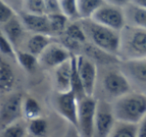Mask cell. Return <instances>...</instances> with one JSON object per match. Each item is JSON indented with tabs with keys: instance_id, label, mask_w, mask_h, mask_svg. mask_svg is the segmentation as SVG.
<instances>
[{
	"instance_id": "11",
	"label": "cell",
	"mask_w": 146,
	"mask_h": 137,
	"mask_svg": "<svg viewBox=\"0 0 146 137\" xmlns=\"http://www.w3.org/2000/svg\"><path fill=\"white\" fill-rule=\"evenodd\" d=\"M55 106L59 114L77 130L78 99L74 92L72 90L66 92H58Z\"/></svg>"
},
{
	"instance_id": "12",
	"label": "cell",
	"mask_w": 146,
	"mask_h": 137,
	"mask_svg": "<svg viewBox=\"0 0 146 137\" xmlns=\"http://www.w3.org/2000/svg\"><path fill=\"white\" fill-rule=\"evenodd\" d=\"M121 71L126 75L131 86L134 83L139 88L146 89V57L123 60Z\"/></svg>"
},
{
	"instance_id": "15",
	"label": "cell",
	"mask_w": 146,
	"mask_h": 137,
	"mask_svg": "<svg viewBox=\"0 0 146 137\" xmlns=\"http://www.w3.org/2000/svg\"><path fill=\"white\" fill-rule=\"evenodd\" d=\"M1 30L6 35L7 38L9 39V41L12 43V45L15 48V47H17L20 44L21 40L23 38V35H24L25 28L23 26L19 16H17L15 14L9 20H7L5 23H3Z\"/></svg>"
},
{
	"instance_id": "19",
	"label": "cell",
	"mask_w": 146,
	"mask_h": 137,
	"mask_svg": "<svg viewBox=\"0 0 146 137\" xmlns=\"http://www.w3.org/2000/svg\"><path fill=\"white\" fill-rule=\"evenodd\" d=\"M137 123L116 120L110 132V137H137Z\"/></svg>"
},
{
	"instance_id": "18",
	"label": "cell",
	"mask_w": 146,
	"mask_h": 137,
	"mask_svg": "<svg viewBox=\"0 0 146 137\" xmlns=\"http://www.w3.org/2000/svg\"><path fill=\"white\" fill-rule=\"evenodd\" d=\"M52 37L53 36L49 34L33 33V35L27 41V51L38 57L41 54V52L52 42Z\"/></svg>"
},
{
	"instance_id": "27",
	"label": "cell",
	"mask_w": 146,
	"mask_h": 137,
	"mask_svg": "<svg viewBox=\"0 0 146 137\" xmlns=\"http://www.w3.org/2000/svg\"><path fill=\"white\" fill-rule=\"evenodd\" d=\"M23 9L25 12L44 14L45 11L44 0H23Z\"/></svg>"
},
{
	"instance_id": "1",
	"label": "cell",
	"mask_w": 146,
	"mask_h": 137,
	"mask_svg": "<svg viewBox=\"0 0 146 137\" xmlns=\"http://www.w3.org/2000/svg\"><path fill=\"white\" fill-rule=\"evenodd\" d=\"M79 22L90 44L112 56H119L120 31L99 24L91 18L79 19Z\"/></svg>"
},
{
	"instance_id": "21",
	"label": "cell",
	"mask_w": 146,
	"mask_h": 137,
	"mask_svg": "<svg viewBox=\"0 0 146 137\" xmlns=\"http://www.w3.org/2000/svg\"><path fill=\"white\" fill-rule=\"evenodd\" d=\"M48 15L49 27H50V34L51 36L54 35H61L64 32L65 28L69 23V19L63 14L62 12L51 13Z\"/></svg>"
},
{
	"instance_id": "4",
	"label": "cell",
	"mask_w": 146,
	"mask_h": 137,
	"mask_svg": "<svg viewBox=\"0 0 146 137\" xmlns=\"http://www.w3.org/2000/svg\"><path fill=\"white\" fill-rule=\"evenodd\" d=\"M97 99L94 96H84L78 99L77 131L81 136L90 137L94 135V118Z\"/></svg>"
},
{
	"instance_id": "31",
	"label": "cell",
	"mask_w": 146,
	"mask_h": 137,
	"mask_svg": "<svg viewBox=\"0 0 146 137\" xmlns=\"http://www.w3.org/2000/svg\"><path fill=\"white\" fill-rule=\"evenodd\" d=\"M137 137H146V113L137 123Z\"/></svg>"
},
{
	"instance_id": "23",
	"label": "cell",
	"mask_w": 146,
	"mask_h": 137,
	"mask_svg": "<svg viewBox=\"0 0 146 137\" xmlns=\"http://www.w3.org/2000/svg\"><path fill=\"white\" fill-rule=\"evenodd\" d=\"M15 58L18 61L20 66L26 71H33L38 65V58L29 51L17 50L15 52Z\"/></svg>"
},
{
	"instance_id": "26",
	"label": "cell",
	"mask_w": 146,
	"mask_h": 137,
	"mask_svg": "<svg viewBox=\"0 0 146 137\" xmlns=\"http://www.w3.org/2000/svg\"><path fill=\"white\" fill-rule=\"evenodd\" d=\"M2 136L4 137H23L28 135L27 124H23L20 119L11 124L5 126L2 129Z\"/></svg>"
},
{
	"instance_id": "24",
	"label": "cell",
	"mask_w": 146,
	"mask_h": 137,
	"mask_svg": "<svg viewBox=\"0 0 146 137\" xmlns=\"http://www.w3.org/2000/svg\"><path fill=\"white\" fill-rule=\"evenodd\" d=\"M48 130V123L43 117L39 116L34 119L28 120L27 133L32 136H43Z\"/></svg>"
},
{
	"instance_id": "2",
	"label": "cell",
	"mask_w": 146,
	"mask_h": 137,
	"mask_svg": "<svg viewBox=\"0 0 146 137\" xmlns=\"http://www.w3.org/2000/svg\"><path fill=\"white\" fill-rule=\"evenodd\" d=\"M111 106L116 120L138 123L146 113V94L130 90L113 99Z\"/></svg>"
},
{
	"instance_id": "7",
	"label": "cell",
	"mask_w": 146,
	"mask_h": 137,
	"mask_svg": "<svg viewBox=\"0 0 146 137\" xmlns=\"http://www.w3.org/2000/svg\"><path fill=\"white\" fill-rule=\"evenodd\" d=\"M102 87L105 93L115 99L131 90L132 86L121 69L108 70L102 77Z\"/></svg>"
},
{
	"instance_id": "25",
	"label": "cell",
	"mask_w": 146,
	"mask_h": 137,
	"mask_svg": "<svg viewBox=\"0 0 146 137\" xmlns=\"http://www.w3.org/2000/svg\"><path fill=\"white\" fill-rule=\"evenodd\" d=\"M60 11L71 21L79 20L77 0H59Z\"/></svg>"
},
{
	"instance_id": "6",
	"label": "cell",
	"mask_w": 146,
	"mask_h": 137,
	"mask_svg": "<svg viewBox=\"0 0 146 137\" xmlns=\"http://www.w3.org/2000/svg\"><path fill=\"white\" fill-rule=\"evenodd\" d=\"M75 64L85 95L94 96L97 82V66L95 62L85 55H75Z\"/></svg>"
},
{
	"instance_id": "8",
	"label": "cell",
	"mask_w": 146,
	"mask_h": 137,
	"mask_svg": "<svg viewBox=\"0 0 146 137\" xmlns=\"http://www.w3.org/2000/svg\"><path fill=\"white\" fill-rule=\"evenodd\" d=\"M114 122H115V117L112 111L111 102L105 100H97L95 118H94L93 136H109Z\"/></svg>"
},
{
	"instance_id": "13",
	"label": "cell",
	"mask_w": 146,
	"mask_h": 137,
	"mask_svg": "<svg viewBox=\"0 0 146 137\" xmlns=\"http://www.w3.org/2000/svg\"><path fill=\"white\" fill-rule=\"evenodd\" d=\"M21 22L26 30L32 33H43V34H50V27H49L48 15L37 14V13L21 12L19 14Z\"/></svg>"
},
{
	"instance_id": "22",
	"label": "cell",
	"mask_w": 146,
	"mask_h": 137,
	"mask_svg": "<svg viewBox=\"0 0 146 137\" xmlns=\"http://www.w3.org/2000/svg\"><path fill=\"white\" fill-rule=\"evenodd\" d=\"M41 107L36 99L33 97H26L22 100V116L27 120H31L41 116Z\"/></svg>"
},
{
	"instance_id": "29",
	"label": "cell",
	"mask_w": 146,
	"mask_h": 137,
	"mask_svg": "<svg viewBox=\"0 0 146 137\" xmlns=\"http://www.w3.org/2000/svg\"><path fill=\"white\" fill-rule=\"evenodd\" d=\"M14 15L15 12L13 11V9L5 1L0 0V24L2 25Z\"/></svg>"
},
{
	"instance_id": "9",
	"label": "cell",
	"mask_w": 146,
	"mask_h": 137,
	"mask_svg": "<svg viewBox=\"0 0 146 137\" xmlns=\"http://www.w3.org/2000/svg\"><path fill=\"white\" fill-rule=\"evenodd\" d=\"M71 56V51L64 45L52 41L37 58L38 65H41L44 68H55L61 63L70 59Z\"/></svg>"
},
{
	"instance_id": "3",
	"label": "cell",
	"mask_w": 146,
	"mask_h": 137,
	"mask_svg": "<svg viewBox=\"0 0 146 137\" xmlns=\"http://www.w3.org/2000/svg\"><path fill=\"white\" fill-rule=\"evenodd\" d=\"M119 55L123 60L146 57V29L126 24L120 31Z\"/></svg>"
},
{
	"instance_id": "17",
	"label": "cell",
	"mask_w": 146,
	"mask_h": 137,
	"mask_svg": "<svg viewBox=\"0 0 146 137\" xmlns=\"http://www.w3.org/2000/svg\"><path fill=\"white\" fill-rule=\"evenodd\" d=\"M15 75L8 62L0 57V92L8 93L13 89Z\"/></svg>"
},
{
	"instance_id": "28",
	"label": "cell",
	"mask_w": 146,
	"mask_h": 137,
	"mask_svg": "<svg viewBox=\"0 0 146 137\" xmlns=\"http://www.w3.org/2000/svg\"><path fill=\"white\" fill-rule=\"evenodd\" d=\"M15 48L12 45V43L9 41L6 35L3 33V31L0 29V53L3 55H6L9 57L15 58Z\"/></svg>"
},
{
	"instance_id": "32",
	"label": "cell",
	"mask_w": 146,
	"mask_h": 137,
	"mask_svg": "<svg viewBox=\"0 0 146 137\" xmlns=\"http://www.w3.org/2000/svg\"><path fill=\"white\" fill-rule=\"evenodd\" d=\"M105 2L112 5H115V6L121 7V8H124L129 3H131V0H105Z\"/></svg>"
},
{
	"instance_id": "14",
	"label": "cell",
	"mask_w": 146,
	"mask_h": 137,
	"mask_svg": "<svg viewBox=\"0 0 146 137\" xmlns=\"http://www.w3.org/2000/svg\"><path fill=\"white\" fill-rule=\"evenodd\" d=\"M55 70V85L58 92H66L71 90V78H72V62L71 58L61 63Z\"/></svg>"
},
{
	"instance_id": "10",
	"label": "cell",
	"mask_w": 146,
	"mask_h": 137,
	"mask_svg": "<svg viewBox=\"0 0 146 137\" xmlns=\"http://www.w3.org/2000/svg\"><path fill=\"white\" fill-rule=\"evenodd\" d=\"M22 100L20 93L11 94L0 105V127L5 126L22 118Z\"/></svg>"
},
{
	"instance_id": "30",
	"label": "cell",
	"mask_w": 146,
	"mask_h": 137,
	"mask_svg": "<svg viewBox=\"0 0 146 137\" xmlns=\"http://www.w3.org/2000/svg\"><path fill=\"white\" fill-rule=\"evenodd\" d=\"M46 14L61 12L59 7V0H44Z\"/></svg>"
},
{
	"instance_id": "20",
	"label": "cell",
	"mask_w": 146,
	"mask_h": 137,
	"mask_svg": "<svg viewBox=\"0 0 146 137\" xmlns=\"http://www.w3.org/2000/svg\"><path fill=\"white\" fill-rule=\"evenodd\" d=\"M105 3V0H77L78 14L80 19L91 18L96 10Z\"/></svg>"
},
{
	"instance_id": "5",
	"label": "cell",
	"mask_w": 146,
	"mask_h": 137,
	"mask_svg": "<svg viewBox=\"0 0 146 137\" xmlns=\"http://www.w3.org/2000/svg\"><path fill=\"white\" fill-rule=\"evenodd\" d=\"M91 19L99 24L117 31H121L126 25L124 8L106 2L94 12Z\"/></svg>"
},
{
	"instance_id": "16",
	"label": "cell",
	"mask_w": 146,
	"mask_h": 137,
	"mask_svg": "<svg viewBox=\"0 0 146 137\" xmlns=\"http://www.w3.org/2000/svg\"><path fill=\"white\" fill-rule=\"evenodd\" d=\"M126 16V24L146 29V8L129 3L124 7Z\"/></svg>"
},
{
	"instance_id": "33",
	"label": "cell",
	"mask_w": 146,
	"mask_h": 137,
	"mask_svg": "<svg viewBox=\"0 0 146 137\" xmlns=\"http://www.w3.org/2000/svg\"><path fill=\"white\" fill-rule=\"evenodd\" d=\"M131 3L137 5V6L146 8V0H131Z\"/></svg>"
}]
</instances>
